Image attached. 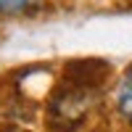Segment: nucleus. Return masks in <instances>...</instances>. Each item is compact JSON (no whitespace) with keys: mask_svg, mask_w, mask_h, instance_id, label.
I'll return each instance as SVG.
<instances>
[{"mask_svg":"<svg viewBox=\"0 0 132 132\" xmlns=\"http://www.w3.org/2000/svg\"><path fill=\"white\" fill-rule=\"evenodd\" d=\"M116 108L124 119L132 122V69H127L116 85Z\"/></svg>","mask_w":132,"mask_h":132,"instance_id":"obj_1","label":"nucleus"},{"mask_svg":"<svg viewBox=\"0 0 132 132\" xmlns=\"http://www.w3.org/2000/svg\"><path fill=\"white\" fill-rule=\"evenodd\" d=\"M40 5V0H0V13H27Z\"/></svg>","mask_w":132,"mask_h":132,"instance_id":"obj_2","label":"nucleus"}]
</instances>
